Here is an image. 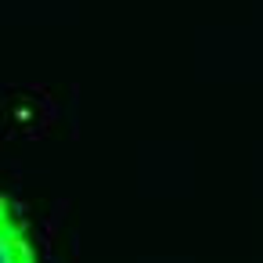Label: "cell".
I'll list each match as a JSON object with an SVG mask.
<instances>
[{
  "instance_id": "6da1fadb",
  "label": "cell",
  "mask_w": 263,
  "mask_h": 263,
  "mask_svg": "<svg viewBox=\"0 0 263 263\" xmlns=\"http://www.w3.org/2000/svg\"><path fill=\"white\" fill-rule=\"evenodd\" d=\"M0 263H40L33 231L8 195H0Z\"/></svg>"
}]
</instances>
